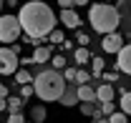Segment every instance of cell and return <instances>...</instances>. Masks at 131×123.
I'll return each mask as SVG.
<instances>
[{
  "mask_svg": "<svg viewBox=\"0 0 131 123\" xmlns=\"http://www.w3.org/2000/svg\"><path fill=\"white\" fill-rule=\"evenodd\" d=\"M18 20H20L23 35H30L35 40H43L56 30V13L43 0H30V3L20 5Z\"/></svg>",
  "mask_w": 131,
  "mask_h": 123,
  "instance_id": "obj_1",
  "label": "cell"
},
{
  "mask_svg": "<svg viewBox=\"0 0 131 123\" xmlns=\"http://www.w3.org/2000/svg\"><path fill=\"white\" fill-rule=\"evenodd\" d=\"M33 88H35V95L43 101V103H53V101H61L63 98L66 88H68V83H66V78L61 70H40L38 76L33 78Z\"/></svg>",
  "mask_w": 131,
  "mask_h": 123,
  "instance_id": "obj_2",
  "label": "cell"
},
{
  "mask_svg": "<svg viewBox=\"0 0 131 123\" xmlns=\"http://www.w3.org/2000/svg\"><path fill=\"white\" fill-rule=\"evenodd\" d=\"M88 23L96 33L106 38L111 33H118L116 28L121 23V13H118V8L108 5V3H93V5H88Z\"/></svg>",
  "mask_w": 131,
  "mask_h": 123,
  "instance_id": "obj_3",
  "label": "cell"
},
{
  "mask_svg": "<svg viewBox=\"0 0 131 123\" xmlns=\"http://www.w3.org/2000/svg\"><path fill=\"white\" fill-rule=\"evenodd\" d=\"M18 38H23V28L18 15H0V43H18Z\"/></svg>",
  "mask_w": 131,
  "mask_h": 123,
  "instance_id": "obj_4",
  "label": "cell"
},
{
  "mask_svg": "<svg viewBox=\"0 0 131 123\" xmlns=\"http://www.w3.org/2000/svg\"><path fill=\"white\" fill-rule=\"evenodd\" d=\"M18 65H20V55L10 45L0 48V76H15Z\"/></svg>",
  "mask_w": 131,
  "mask_h": 123,
  "instance_id": "obj_5",
  "label": "cell"
},
{
  "mask_svg": "<svg viewBox=\"0 0 131 123\" xmlns=\"http://www.w3.org/2000/svg\"><path fill=\"white\" fill-rule=\"evenodd\" d=\"M101 48H103L106 53L118 55V53H121V48H124V38H121V33H111V35H106V38L101 40Z\"/></svg>",
  "mask_w": 131,
  "mask_h": 123,
  "instance_id": "obj_6",
  "label": "cell"
},
{
  "mask_svg": "<svg viewBox=\"0 0 131 123\" xmlns=\"http://www.w3.org/2000/svg\"><path fill=\"white\" fill-rule=\"evenodd\" d=\"M116 63H118V73L131 76V45H124V48H121V53L116 55Z\"/></svg>",
  "mask_w": 131,
  "mask_h": 123,
  "instance_id": "obj_7",
  "label": "cell"
},
{
  "mask_svg": "<svg viewBox=\"0 0 131 123\" xmlns=\"http://www.w3.org/2000/svg\"><path fill=\"white\" fill-rule=\"evenodd\" d=\"M114 95H116V88L111 85V83H103V85L96 88V101H101V103H111Z\"/></svg>",
  "mask_w": 131,
  "mask_h": 123,
  "instance_id": "obj_8",
  "label": "cell"
},
{
  "mask_svg": "<svg viewBox=\"0 0 131 123\" xmlns=\"http://www.w3.org/2000/svg\"><path fill=\"white\" fill-rule=\"evenodd\" d=\"M76 103H81V101H78V85L73 83V85H68V88H66L63 98H61V106L71 108V106H76Z\"/></svg>",
  "mask_w": 131,
  "mask_h": 123,
  "instance_id": "obj_9",
  "label": "cell"
},
{
  "mask_svg": "<svg viewBox=\"0 0 131 123\" xmlns=\"http://www.w3.org/2000/svg\"><path fill=\"white\" fill-rule=\"evenodd\" d=\"M61 23H63L66 28H78L81 25V15L76 13V10H61Z\"/></svg>",
  "mask_w": 131,
  "mask_h": 123,
  "instance_id": "obj_10",
  "label": "cell"
},
{
  "mask_svg": "<svg viewBox=\"0 0 131 123\" xmlns=\"http://www.w3.org/2000/svg\"><path fill=\"white\" fill-rule=\"evenodd\" d=\"M30 58H33V63H48L53 58V50H50V45H40V48L33 50Z\"/></svg>",
  "mask_w": 131,
  "mask_h": 123,
  "instance_id": "obj_11",
  "label": "cell"
},
{
  "mask_svg": "<svg viewBox=\"0 0 131 123\" xmlns=\"http://www.w3.org/2000/svg\"><path fill=\"white\" fill-rule=\"evenodd\" d=\"M78 101L81 103H96V88L93 85H78Z\"/></svg>",
  "mask_w": 131,
  "mask_h": 123,
  "instance_id": "obj_12",
  "label": "cell"
},
{
  "mask_svg": "<svg viewBox=\"0 0 131 123\" xmlns=\"http://www.w3.org/2000/svg\"><path fill=\"white\" fill-rule=\"evenodd\" d=\"M73 58H76V63H78V65H86V63H91V58H93V55H91V53H88V48H76V50H73Z\"/></svg>",
  "mask_w": 131,
  "mask_h": 123,
  "instance_id": "obj_13",
  "label": "cell"
},
{
  "mask_svg": "<svg viewBox=\"0 0 131 123\" xmlns=\"http://www.w3.org/2000/svg\"><path fill=\"white\" fill-rule=\"evenodd\" d=\"M103 68H106L103 58L93 55V58H91V78H98V76H103Z\"/></svg>",
  "mask_w": 131,
  "mask_h": 123,
  "instance_id": "obj_14",
  "label": "cell"
},
{
  "mask_svg": "<svg viewBox=\"0 0 131 123\" xmlns=\"http://www.w3.org/2000/svg\"><path fill=\"white\" fill-rule=\"evenodd\" d=\"M23 103H25V101H23L20 95H10V98H8V110H10V116H13V113H23Z\"/></svg>",
  "mask_w": 131,
  "mask_h": 123,
  "instance_id": "obj_15",
  "label": "cell"
},
{
  "mask_svg": "<svg viewBox=\"0 0 131 123\" xmlns=\"http://www.w3.org/2000/svg\"><path fill=\"white\" fill-rule=\"evenodd\" d=\"M46 106H33V110H30V118H33V123H43L46 121Z\"/></svg>",
  "mask_w": 131,
  "mask_h": 123,
  "instance_id": "obj_16",
  "label": "cell"
},
{
  "mask_svg": "<svg viewBox=\"0 0 131 123\" xmlns=\"http://www.w3.org/2000/svg\"><path fill=\"white\" fill-rule=\"evenodd\" d=\"M15 83H18V85H30V83H33V76L25 70V68H20V70L15 73Z\"/></svg>",
  "mask_w": 131,
  "mask_h": 123,
  "instance_id": "obj_17",
  "label": "cell"
},
{
  "mask_svg": "<svg viewBox=\"0 0 131 123\" xmlns=\"http://www.w3.org/2000/svg\"><path fill=\"white\" fill-rule=\"evenodd\" d=\"M50 63H53V70H66V55L63 53H56L50 58Z\"/></svg>",
  "mask_w": 131,
  "mask_h": 123,
  "instance_id": "obj_18",
  "label": "cell"
},
{
  "mask_svg": "<svg viewBox=\"0 0 131 123\" xmlns=\"http://www.w3.org/2000/svg\"><path fill=\"white\" fill-rule=\"evenodd\" d=\"M121 113H126V116H131V91L121 95Z\"/></svg>",
  "mask_w": 131,
  "mask_h": 123,
  "instance_id": "obj_19",
  "label": "cell"
},
{
  "mask_svg": "<svg viewBox=\"0 0 131 123\" xmlns=\"http://www.w3.org/2000/svg\"><path fill=\"white\" fill-rule=\"evenodd\" d=\"M48 40L53 43V45H63V43H66V35H63V30H53L48 35Z\"/></svg>",
  "mask_w": 131,
  "mask_h": 123,
  "instance_id": "obj_20",
  "label": "cell"
},
{
  "mask_svg": "<svg viewBox=\"0 0 131 123\" xmlns=\"http://www.w3.org/2000/svg\"><path fill=\"white\" fill-rule=\"evenodd\" d=\"M114 113H116V106H114V101H111V103H101V116H103V118H111Z\"/></svg>",
  "mask_w": 131,
  "mask_h": 123,
  "instance_id": "obj_21",
  "label": "cell"
},
{
  "mask_svg": "<svg viewBox=\"0 0 131 123\" xmlns=\"http://www.w3.org/2000/svg\"><path fill=\"white\" fill-rule=\"evenodd\" d=\"M88 80H91V73L88 70H78L76 73V85H88Z\"/></svg>",
  "mask_w": 131,
  "mask_h": 123,
  "instance_id": "obj_22",
  "label": "cell"
},
{
  "mask_svg": "<svg viewBox=\"0 0 131 123\" xmlns=\"http://www.w3.org/2000/svg\"><path fill=\"white\" fill-rule=\"evenodd\" d=\"M108 123H129V116H126V113H121V110H116L114 116L108 118Z\"/></svg>",
  "mask_w": 131,
  "mask_h": 123,
  "instance_id": "obj_23",
  "label": "cell"
},
{
  "mask_svg": "<svg viewBox=\"0 0 131 123\" xmlns=\"http://www.w3.org/2000/svg\"><path fill=\"white\" fill-rule=\"evenodd\" d=\"M76 73H78V68H66V70H63L66 83H76Z\"/></svg>",
  "mask_w": 131,
  "mask_h": 123,
  "instance_id": "obj_24",
  "label": "cell"
},
{
  "mask_svg": "<svg viewBox=\"0 0 131 123\" xmlns=\"http://www.w3.org/2000/svg\"><path fill=\"white\" fill-rule=\"evenodd\" d=\"M103 80L106 83H118V70H103Z\"/></svg>",
  "mask_w": 131,
  "mask_h": 123,
  "instance_id": "obj_25",
  "label": "cell"
},
{
  "mask_svg": "<svg viewBox=\"0 0 131 123\" xmlns=\"http://www.w3.org/2000/svg\"><path fill=\"white\" fill-rule=\"evenodd\" d=\"M30 95H35L33 83H30V85H20V98H23V101H25V98H30Z\"/></svg>",
  "mask_w": 131,
  "mask_h": 123,
  "instance_id": "obj_26",
  "label": "cell"
},
{
  "mask_svg": "<svg viewBox=\"0 0 131 123\" xmlns=\"http://www.w3.org/2000/svg\"><path fill=\"white\" fill-rule=\"evenodd\" d=\"M5 123H25V116H23V113H13V116H8Z\"/></svg>",
  "mask_w": 131,
  "mask_h": 123,
  "instance_id": "obj_27",
  "label": "cell"
},
{
  "mask_svg": "<svg viewBox=\"0 0 131 123\" xmlns=\"http://www.w3.org/2000/svg\"><path fill=\"white\" fill-rule=\"evenodd\" d=\"M58 5H61V10H76V8H73V5H76L73 0H58Z\"/></svg>",
  "mask_w": 131,
  "mask_h": 123,
  "instance_id": "obj_28",
  "label": "cell"
},
{
  "mask_svg": "<svg viewBox=\"0 0 131 123\" xmlns=\"http://www.w3.org/2000/svg\"><path fill=\"white\" fill-rule=\"evenodd\" d=\"M76 38H78V43H81V48H86V45H88V40H91V38H88L86 33H78Z\"/></svg>",
  "mask_w": 131,
  "mask_h": 123,
  "instance_id": "obj_29",
  "label": "cell"
},
{
  "mask_svg": "<svg viewBox=\"0 0 131 123\" xmlns=\"http://www.w3.org/2000/svg\"><path fill=\"white\" fill-rule=\"evenodd\" d=\"M0 98H10V95H8V85H5V83H0Z\"/></svg>",
  "mask_w": 131,
  "mask_h": 123,
  "instance_id": "obj_30",
  "label": "cell"
},
{
  "mask_svg": "<svg viewBox=\"0 0 131 123\" xmlns=\"http://www.w3.org/2000/svg\"><path fill=\"white\" fill-rule=\"evenodd\" d=\"M71 48H76V45H73V43H71V40H66L63 45H61V50H71Z\"/></svg>",
  "mask_w": 131,
  "mask_h": 123,
  "instance_id": "obj_31",
  "label": "cell"
},
{
  "mask_svg": "<svg viewBox=\"0 0 131 123\" xmlns=\"http://www.w3.org/2000/svg\"><path fill=\"white\" fill-rule=\"evenodd\" d=\"M0 110H8V98H0Z\"/></svg>",
  "mask_w": 131,
  "mask_h": 123,
  "instance_id": "obj_32",
  "label": "cell"
},
{
  "mask_svg": "<svg viewBox=\"0 0 131 123\" xmlns=\"http://www.w3.org/2000/svg\"><path fill=\"white\" fill-rule=\"evenodd\" d=\"M96 123H108V118H103V116H98V118H96Z\"/></svg>",
  "mask_w": 131,
  "mask_h": 123,
  "instance_id": "obj_33",
  "label": "cell"
},
{
  "mask_svg": "<svg viewBox=\"0 0 131 123\" xmlns=\"http://www.w3.org/2000/svg\"><path fill=\"white\" fill-rule=\"evenodd\" d=\"M3 5H5V3H3V0H0V10H3Z\"/></svg>",
  "mask_w": 131,
  "mask_h": 123,
  "instance_id": "obj_34",
  "label": "cell"
},
{
  "mask_svg": "<svg viewBox=\"0 0 131 123\" xmlns=\"http://www.w3.org/2000/svg\"><path fill=\"white\" fill-rule=\"evenodd\" d=\"M25 123H28V121H25Z\"/></svg>",
  "mask_w": 131,
  "mask_h": 123,
  "instance_id": "obj_35",
  "label": "cell"
}]
</instances>
